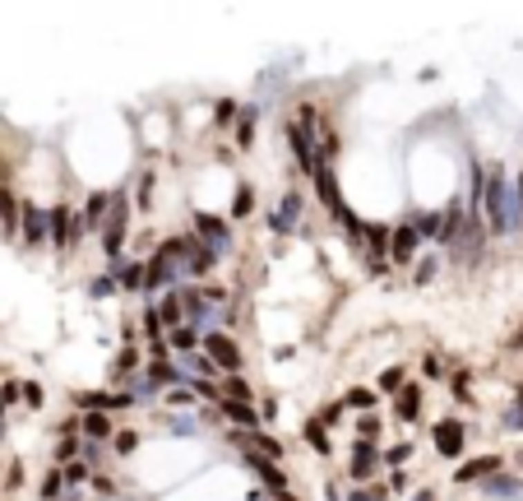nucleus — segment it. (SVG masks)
Here are the masks:
<instances>
[{"instance_id":"f8f14e48","label":"nucleus","mask_w":523,"mask_h":501,"mask_svg":"<svg viewBox=\"0 0 523 501\" xmlns=\"http://www.w3.org/2000/svg\"><path fill=\"white\" fill-rule=\"evenodd\" d=\"M75 404L84 408V413H111V408H130L135 399L125 390H116V394H75Z\"/></svg>"},{"instance_id":"ea45409f","label":"nucleus","mask_w":523,"mask_h":501,"mask_svg":"<svg viewBox=\"0 0 523 501\" xmlns=\"http://www.w3.org/2000/svg\"><path fill=\"white\" fill-rule=\"evenodd\" d=\"M111 288H116V279H111V274H102V279L93 283V298H111Z\"/></svg>"},{"instance_id":"09e8293b","label":"nucleus","mask_w":523,"mask_h":501,"mask_svg":"<svg viewBox=\"0 0 523 501\" xmlns=\"http://www.w3.org/2000/svg\"><path fill=\"white\" fill-rule=\"evenodd\" d=\"M339 413H343V404H329V408H324V418H320V427H329V423H339Z\"/></svg>"},{"instance_id":"c03bdc74","label":"nucleus","mask_w":523,"mask_h":501,"mask_svg":"<svg viewBox=\"0 0 523 501\" xmlns=\"http://www.w3.org/2000/svg\"><path fill=\"white\" fill-rule=\"evenodd\" d=\"M56 455H61V459H75V455H79V441H75V437H65L61 446H56Z\"/></svg>"},{"instance_id":"4c0bfd02","label":"nucleus","mask_w":523,"mask_h":501,"mask_svg":"<svg viewBox=\"0 0 523 501\" xmlns=\"http://www.w3.org/2000/svg\"><path fill=\"white\" fill-rule=\"evenodd\" d=\"M356 427H361V441H370L375 432H380V418H375V413H361V423Z\"/></svg>"},{"instance_id":"72a5a7b5","label":"nucleus","mask_w":523,"mask_h":501,"mask_svg":"<svg viewBox=\"0 0 523 501\" xmlns=\"http://www.w3.org/2000/svg\"><path fill=\"white\" fill-rule=\"evenodd\" d=\"M380 390H403V367H389V372L380 376Z\"/></svg>"},{"instance_id":"7c9ffc66","label":"nucleus","mask_w":523,"mask_h":501,"mask_svg":"<svg viewBox=\"0 0 523 501\" xmlns=\"http://www.w3.org/2000/svg\"><path fill=\"white\" fill-rule=\"evenodd\" d=\"M195 344H200V329H190V325L171 329V348H195Z\"/></svg>"},{"instance_id":"1a4fd4ad","label":"nucleus","mask_w":523,"mask_h":501,"mask_svg":"<svg viewBox=\"0 0 523 501\" xmlns=\"http://www.w3.org/2000/svg\"><path fill=\"white\" fill-rule=\"evenodd\" d=\"M144 381H149V390H176V385H181L185 381V372L181 367H171V362H149V372H144Z\"/></svg>"},{"instance_id":"864d4df0","label":"nucleus","mask_w":523,"mask_h":501,"mask_svg":"<svg viewBox=\"0 0 523 501\" xmlns=\"http://www.w3.org/2000/svg\"><path fill=\"white\" fill-rule=\"evenodd\" d=\"M255 441H260V446H264V455H278V450H283V446H278L274 437H255Z\"/></svg>"},{"instance_id":"473e14b6","label":"nucleus","mask_w":523,"mask_h":501,"mask_svg":"<svg viewBox=\"0 0 523 501\" xmlns=\"http://www.w3.org/2000/svg\"><path fill=\"white\" fill-rule=\"evenodd\" d=\"M116 274H121V283H125V288H139V283H144V269H139V265H121Z\"/></svg>"},{"instance_id":"20e7f679","label":"nucleus","mask_w":523,"mask_h":501,"mask_svg":"<svg viewBox=\"0 0 523 501\" xmlns=\"http://www.w3.org/2000/svg\"><path fill=\"white\" fill-rule=\"evenodd\" d=\"M46 237H51L56 250H70V242L79 237V223H75V214H70L65 204H56V209L46 214Z\"/></svg>"},{"instance_id":"6e6d98bb","label":"nucleus","mask_w":523,"mask_h":501,"mask_svg":"<svg viewBox=\"0 0 523 501\" xmlns=\"http://www.w3.org/2000/svg\"><path fill=\"white\" fill-rule=\"evenodd\" d=\"M514 348H523V329H519V334H514Z\"/></svg>"},{"instance_id":"a211bd4d","label":"nucleus","mask_w":523,"mask_h":501,"mask_svg":"<svg viewBox=\"0 0 523 501\" xmlns=\"http://www.w3.org/2000/svg\"><path fill=\"white\" fill-rule=\"evenodd\" d=\"M482 487H486V497H505V501L523 497V483H519V478H505V473H491Z\"/></svg>"},{"instance_id":"4468645a","label":"nucleus","mask_w":523,"mask_h":501,"mask_svg":"<svg viewBox=\"0 0 523 501\" xmlns=\"http://www.w3.org/2000/svg\"><path fill=\"white\" fill-rule=\"evenodd\" d=\"M491 473H500V459L495 455H482V459H468L459 469V483H486Z\"/></svg>"},{"instance_id":"8fccbe9b","label":"nucleus","mask_w":523,"mask_h":501,"mask_svg":"<svg viewBox=\"0 0 523 501\" xmlns=\"http://www.w3.org/2000/svg\"><path fill=\"white\" fill-rule=\"evenodd\" d=\"M231 116H236V102H218V121L227 125V121H231Z\"/></svg>"},{"instance_id":"37998d69","label":"nucleus","mask_w":523,"mask_h":501,"mask_svg":"<svg viewBox=\"0 0 523 501\" xmlns=\"http://www.w3.org/2000/svg\"><path fill=\"white\" fill-rule=\"evenodd\" d=\"M190 367H195L200 376H213V372H218V367H213L209 358H204V353H195V358H190Z\"/></svg>"},{"instance_id":"b1692460","label":"nucleus","mask_w":523,"mask_h":501,"mask_svg":"<svg viewBox=\"0 0 523 501\" xmlns=\"http://www.w3.org/2000/svg\"><path fill=\"white\" fill-rule=\"evenodd\" d=\"M0 223H5V233H19V200L5 186H0Z\"/></svg>"},{"instance_id":"7ed1b4c3","label":"nucleus","mask_w":523,"mask_h":501,"mask_svg":"<svg viewBox=\"0 0 523 501\" xmlns=\"http://www.w3.org/2000/svg\"><path fill=\"white\" fill-rule=\"evenodd\" d=\"M125 228H130V200H125L121 190L111 195V204H107V265H111V274L121 269V246H125Z\"/></svg>"},{"instance_id":"49530a36","label":"nucleus","mask_w":523,"mask_h":501,"mask_svg":"<svg viewBox=\"0 0 523 501\" xmlns=\"http://www.w3.org/2000/svg\"><path fill=\"white\" fill-rule=\"evenodd\" d=\"M19 390H23V399H28L32 408H42V390H37V385H19Z\"/></svg>"},{"instance_id":"423d86ee","label":"nucleus","mask_w":523,"mask_h":501,"mask_svg":"<svg viewBox=\"0 0 523 501\" xmlns=\"http://www.w3.org/2000/svg\"><path fill=\"white\" fill-rule=\"evenodd\" d=\"M195 242H200V246H209L213 250V255H222V250H227V223L222 219H213V214H195Z\"/></svg>"},{"instance_id":"3c124183","label":"nucleus","mask_w":523,"mask_h":501,"mask_svg":"<svg viewBox=\"0 0 523 501\" xmlns=\"http://www.w3.org/2000/svg\"><path fill=\"white\" fill-rule=\"evenodd\" d=\"M435 274V260H421V265H417V283H426Z\"/></svg>"},{"instance_id":"c85d7f7f","label":"nucleus","mask_w":523,"mask_h":501,"mask_svg":"<svg viewBox=\"0 0 523 501\" xmlns=\"http://www.w3.org/2000/svg\"><path fill=\"white\" fill-rule=\"evenodd\" d=\"M343 404L356 408V413H370V408H375V394H370V390H348V399H343Z\"/></svg>"},{"instance_id":"f03ea898","label":"nucleus","mask_w":523,"mask_h":501,"mask_svg":"<svg viewBox=\"0 0 523 501\" xmlns=\"http://www.w3.org/2000/svg\"><path fill=\"white\" fill-rule=\"evenodd\" d=\"M190 246H195V237H176V242H167V246H162L153 260L144 265V283H149V293L181 279L185 265H190Z\"/></svg>"},{"instance_id":"0eeeda50","label":"nucleus","mask_w":523,"mask_h":501,"mask_svg":"<svg viewBox=\"0 0 523 501\" xmlns=\"http://www.w3.org/2000/svg\"><path fill=\"white\" fill-rule=\"evenodd\" d=\"M431 441H435V450L445 455V459L463 455V423H454V418H445V423H435Z\"/></svg>"},{"instance_id":"39448f33","label":"nucleus","mask_w":523,"mask_h":501,"mask_svg":"<svg viewBox=\"0 0 523 501\" xmlns=\"http://www.w3.org/2000/svg\"><path fill=\"white\" fill-rule=\"evenodd\" d=\"M204 348H209V353H204V358L213 362V367H227V372H236V367H241V348L231 344L227 334H204Z\"/></svg>"},{"instance_id":"58836bf2","label":"nucleus","mask_w":523,"mask_h":501,"mask_svg":"<svg viewBox=\"0 0 523 501\" xmlns=\"http://www.w3.org/2000/svg\"><path fill=\"white\" fill-rule=\"evenodd\" d=\"M171 432H176V437H190V432H200V423H195V418H171Z\"/></svg>"},{"instance_id":"cd10ccee","label":"nucleus","mask_w":523,"mask_h":501,"mask_svg":"<svg viewBox=\"0 0 523 501\" xmlns=\"http://www.w3.org/2000/svg\"><path fill=\"white\" fill-rule=\"evenodd\" d=\"M84 478H93V473H88V464H84V459H70V464H65V469H61V483H70V487H79V483H84Z\"/></svg>"},{"instance_id":"6ab92c4d","label":"nucleus","mask_w":523,"mask_h":501,"mask_svg":"<svg viewBox=\"0 0 523 501\" xmlns=\"http://www.w3.org/2000/svg\"><path fill=\"white\" fill-rule=\"evenodd\" d=\"M222 413H227L231 423H241V427H255V423H260V408H250L246 399H222Z\"/></svg>"},{"instance_id":"9b49d317","label":"nucleus","mask_w":523,"mask_h":501,"mask_svg":"<svg viewBox=\"0 0 523 501\" xmlns=\"http://www.w3.org/2000/svg\"><path fill=\"white\" fill-rule=\"evenodd\" d=\"M417 242H421V237H417L408 223H403V228H394V233H389V260H399V265H412Z\"/></svg>"},{"instance_id":"dca6fc26","label":"nucleus","mask_w":523,"mask_h":501,"mask_svg":"<svg viewBox=\"0 0 523 501\" xmlns=\"http://www.w3.org/2000/svg\"><path fill=\"white\" fill-rule=\"evenodd\" d=\"M375 441H352V478H370L375 469Z\"/></svg>"},{"instance_id":"f704fd0d","label":"nucleus","mask_w":523,"mask_h":501,"mask_svg":"<svg viewBox=\"0 0 523 501\" xmlns=\"http://www.w3.org/2000/svg\"><path fill=\"white\" fill-rule=\"evenodd\" d=\"M144 329H149V339H158V334H162V316H158V307H149V311H144Z\"/></svg>"},{"instance_id":"13d9d810","label":"nucleus","mask_w":523,"mask_h":501,"mask_svg":"<svg viewBox=\"0 0 523 501\" xmlns=\"http://www.w3.org/2000/svg\"><path fill=\"white\" fill-rule=\"evenodd\" d=\"M278 501H292V497H287V492H283V497H278Z\"/></svg>"},{"instance_id":"5fc2aeb1","label":"nucleus","mask_w":523,"mask_h":501,"mask_svg":"<svg viewBox=\"0 0 523 501\" xmlns=\"http://www.w3.org/2000/svg\"><path fill=\"white\" fill-rule=\"evenodd\" d=\"M412 501H435V497H431V492H417V497H412Z\"/></svg>"},{"instance_id":"ddd939ff","label":"nucleus","mask_w":523,"mask_h":501,"mask_svg":"<svg viewBox=\"0 0 523 501\" xmlns=\"http://www.w3.org/2000/svg\"><path fill=\"white\" fill-rule=\"evenodd\" d=\"M246 464H250V469H255V473L264 478V487H274L278 497L287 492V478H283V469H278L274 459H264V455H255V450H250V455H246Z\"/></svg>"},{"instance_id":"2eb2a0df","label":"nucleus","mask_w":523,"mask_h":501,"mask_svg":"<svg viewBox=\"0 0 523 501\" xmlns=\"http://www.w3.org/2000/svg\"><path fill=\"white\" fill-rule=\"evenodd\" d=\"M107 204H111V195H88V204H84V219L75 214L79 233H88V228H102V223H107Z\"/></svg>"},{"instance_id":"5701e85b","label":"nucleus","mask_w":523,"mask_h":501,"mask_svg":"<svg viewBox=\"0 0 523 501\" xmlns=\"http://www.w3.org/2000/svg\"><path fill=\"white\" fill-rule=\"evenodd\" d=\"M417 413H421V390H417V385H403L399 390V418L403 423H412Z\"/></svg>"},{"instance_id":"de8ad7c7","label":"nucleus","mask_w":523,"mask_h":501,"mask_svg":"<svg viewBox=\"0 0 523 501\" xmlns=\"http://www.w3.org/2000/svg\"><path fill=\"white\" fill-rule=\"evenodd\" d=\"M171 404H176V408H190V404H195V394H190V390H171Z\"/></svg>"},{"instance_id":"a878e982","label":"nucleus","mask_w":523,"mask_h":501,"mask_svg":"<svg viewBox=\"0 0 523 501\" xmlns=\"http://www.w3.org/2000/svg\"><path fill=\"white\" fill-rule=\"evenodd\" d=\"M408 228H412L417 237H440V214H417Z\"/></svg>"},{"instance_id":"412c9836","label":"nucleus","mask_w":523,"mask_h":501,"mask_svg":"<svg viewBox=\"0 0 523 501\" xmlns=\"http://www.w3.org/2000/svg\"><path fill=\"white\" fill-rule=\"evenodd\" d=\"M79 432L93 437V441H107L111 437V418L107 413H84V418H79Z\"/></svg>"},{"instance_id":"c756f323","label":"nucleus","mask_w":523,"mask_h":501,"mask_svg":"<svg viewBox=\"0 0 523 501\" xmlns=\"http://www.w3.org/2000/svg\"><path fill=\"white\" fill-rule=\"evenodd\" d=\"M158 316H162V325H167V320L171 325H181V293H171V298L158 307Z\"/></svg>"},{"instance_id":"79ce46f5","label":"nucleus","mask_w":523,"mask_h":501,"mask_svg":"<svg viewBox=\"0 0 523 501\" xmlns=\"http://www.w3.org/2000/svg\"><path fill=\"white\" fill-rule=\"evenodd\" d=\"M135 432H116V450H121V455H130V450H135Z\"/></svg>"},{"instance_id":"a19ab883","label":"nucleus","mask_w":523,"mask_h":501,"mask_svg":"<svg viewBox=\"0 0 523 501\" xmlns=\"http://www.w3.org/2000/svg\"><path fill=\"white\" fill-rule=\"evenodd\" d=\"M61 473H46V478H42V497H56V492H61Z\"/></svg>"},{"instance_id":"9d476101","label":"nucleus","mask_w":523,"mask_h":501,"mask_svg":"<svg viewBox=\"0 0 523 501\" xmlns=\"http://www.w3.org/2000/svg\"><path fill=\"white\" fill-rule=\"evenodd\" d=\"M19 228H23V242H28V246H42V237H46V214L37 209V204H19Z\"/></svg>"},{"instance_id":"6e6552de","label":"nucleus","mask_w":523,"mask_h":501,"mask_svg":"<svg viewBox=\"0 0 523 501\" xmlns=\"http://www.w3.org/2000/svg\"><path fill=\"white\" fill-rule=\"evenodd\" d=\"M287 144H292V158L306 167V172H315V135H310L306 125H287Z\"/></svg>"},{"instance_id":"f257e3e1","label":"nucleus","mask_w":523,"mask_h":501,"mask_svg":"<svg viewBox=\"0 0 523 501\" xmlns=\"http://www.w3.org/2000/svg\"><path fill=\"white\" fill-rule=\"evenodd\" d=\"M482 209H486L491 233H514V228H523V209H519V200H514V181H505L500 167H491V176L482 181Z\"/></svg>"},{"instance_id":"4be33fe9","label":"nucleus","mask_w":523,"mask_h":501,"mask_svg":"<svg viewBox=\"0 0 523 501\" xmlns=\"http://www.w3.org/2000/svg\"><path fill=\"white\" fill-rule=\"evenodd\" d=\"M296 214H301V195H287V200H283V209L274 214V233H292V228H296Z\"/></svg>"},{"instance_id":"4d7b16f0","label":"nucleus","mask_w":523,"mask_h":501,"mask_svg":"<svg viewBox=\"0 0 523 501\" xmlns=\"http://www.w3.org/2000/svg\"><path fill=\"white\" fill-rule=\"evenodd\" d=\"M0 441H5V423H0Z\"/></svg>"},{"instance_id":"c9c22d12","label":"nucleus","mask_w":523,"mask_h":501,"mask_svg":"<svg viewBox=\"0 0 523 501\" xmlns=\"http://www.w3.org/2000/svg\"><path fill=\"white\" fill-rule=\"evenodd\" d=\"M250 204H255V195H250V190H236V204H231V214H236V219H246Z\"/></svg>"},{"instance_id":"e433bc0d","label":"nucleus","mask_w":523,"mask_h":501,"mask_svg":"<svg viewBox=\"0 0 523 501\" xmlns=\"http://www.w3.org/2000/svg\"><path fill=\"white\" fill-rule=\"evenodd\" d=\"M385 497V487H356V492H348V501H380Z\"/></svg>"},{"instance_id":"bb28decb","label":"nucleus","mask_w":523,"mask_h":501,"mask_svg":"<svg viewBox=\"0 0 523 501\" xmlns=\"http://www.w3.org/2000/svg\"><path fill=\"white\" fill-rule=\"evenodd\" d=\"M135 348H121V358H116V367H111V381H125V376H135Z\"/></svg>"},{"instance_id":"2f4dec72","label":"nucleus","mask_w":523,"mask_h":501,"mask_svg":"<svg viewBox=\"0 0 523 501\" xmlns=\"http://www.w3.org/2000/svg\"><path fill=\"white\" fill-rule=\"evenodd\" d=\"M306 437H310V446H315L320 455H329V450H334V446H329V432H324L320 423H306Z\"/></svg>"},{"instance_id":"a18cd8bd","label":"nucleus","mask_w":523,"mask_h":501,"mask_svg":"<svg viewBox=\"0 0 523 501\" xmlns=\"http://www.w3.org/2000/svg\"><path fill=\"white\" fill-rule=\"evenodd\" d=\"M149 195H153V176H139V209L149 204Z\"/></svg>"},{"instance_id":"393cba45","label":"nucleus","mask_w":523,"mask_h":501,"mask_svg":"<svg viewBox=\"0 0 523 501\" xmlns=\"http://www.w3.org/2000/svg\"><path fill=\"white\" fill-rule=\"evenodd\" d=\"M255 116H260V107H246V111H241V125H236L241 149H250V140H255Z\"/></svg>"},{"instance_id":"aec40b11","label":"nucleus","mask_w":523,"mask_h":501,"mask_svg":"<svg viewBox=\"0 0 523 501\" xmlns=\"http://www.w3.org/2000/svg\"><path fill=\"white\" fill-rule=\"evenodd\" d=\"M366 242H370V265L380 269L385 265V255H389V228H380V223L366 228Z\"/></svg>"},{"instance_id":"f3484780","label":"nucleus","mask_w":523,"mask_h":501,"mask_svg":"<svg viewBox=\"0 0 523 501\" xmlns=\"http://www.w3.org/2000/svg\"><path fill=\"white\" fill-rule=\"evenodd\" d=\"M315 186H320L324 209H329V214H339L343 200H339V186H334V172H329V167H315Z\"/></svg>"},{"instance_id":"603ef678","label":"nucleus","mask_w":523,"mask_h":501,"mask_svg":"<svg viewBox=\"0 0 523 501\" xmlns=\"http://www.w3.org/2000/svg\"><path fill=\"white\" fill-rule=\"evenodd\" d=\"M408 455H412V450H408V446H394V450H389L385 459H389V464H403V459H408Z\"/></svg>"}]
</instances>
